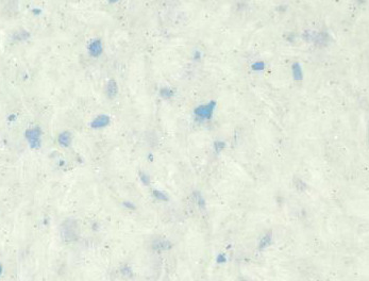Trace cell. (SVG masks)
<instances>
[{
	"mask_svg": "<svg viewBox=\"0 0 369 281\" xmlns=\"http://www.w3.org/2000/svg\"><path fill=\"white\" fill-rule=\"evenodd\" d=\"M214 106H215V102H211L209 106H200V108L197 110V113H198L199 115H201V116L204 117V118H210L211 117V115H212Z\"/></svg>",
	"mask_w": 369,
	"mask_h": 281,
	"instance_id": "cell-1",
	"label": "cell"
},
{
	"mask_svg": "<svg viewBox=\"0 0 369 281\" xmlns=\"http://www.w3.org/2000/svg\"><path fill=\"white\" fill-rule=\"evenodd\" d=\"M293 73H294L295 79H297V80L302 79V70H301V66H300L299 63H295L293 65Z\"/></svg>",
	"mask_w": 369,
	"mask_h": 281,
	"instance_id": "cell-2",
	"label": "cell"
},
{
	"mask_svg": "<svg viewBox=\"0 0 369 281\" xmlns=\"http://www.w3.org/2000/svg\"><path fill=\"white\" fill-rule=\"evenodd\" d=\"M252 68L254 70H262V69L265 68V64L263 62H256L252 65Z\"/></svg>",
	"mask_w": 369,
	"mask_h": 281,
	"instance_id": "cell-3",
	"label": "cell"
},
{
	"mask_svg": "<svg viewBox=\"0 0 369 281\" xmlns=\"http://www.w3.org/2000/svg\"><path fill=\"white\" fill-rule=\"evenodd\" d=\"M223 146H225V143H223V142H217V143H215V147H216V149H217V151H218V152H219V151H220V149H223Z\"/></svg>",
	"mask_w": 369,
	"mask_h": 281,
	"instance_id": "cell-4",
	"label": "cell"
}]
</instances>
